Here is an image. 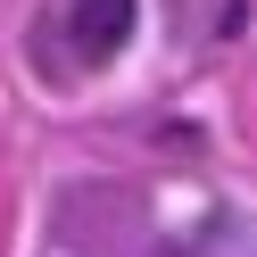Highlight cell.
I'll use <instances>...</instances> for the list:
<instances>
[{"instance_id":"obj_1","label":"cell","mask_w":257,"mask_h":257,"mask_svg":"<svg viewBox=\"0 0 257 257\" xmlns=\"http://www.w3.org/2000/svg\"><path fill=\"white\" fill-rule=\"evenodd\" d=\"M67 34H75V58H83V67H108V58H124V42L141 34V0H75Z\"/></svg>"}]
</instances>
